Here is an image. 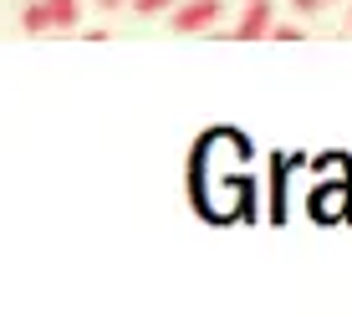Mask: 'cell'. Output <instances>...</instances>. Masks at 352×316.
<instances>
[{
	"instance_id": "obj_1",
	"label": "cell",
	"mask_w": 352,
	"mask_h": 316,
	"mask_svg": "<svg viewBox=\"0 0 352 316\" xmlns=\"http://www.w3.org/2000/svg\"><path fill=\"white\" fill-rule=\"evenodd\" d=\"M220 16H225L220 0H174V16H168V26H174L179 36H194V31H210Z\"/></svg>"
},
{
	"instance_id": "obj_2",
	"label": "cell",
	"mask_w": 352,
	"mask_h": 316,
	"mask_svg": "<svg viewBox=\"0 0 352 316\" xmlns=\"http://www.w3.org/2000/svg\"><path fill=\"white\" fill-rule=\"evenodd\" d=\"M271 26H276L271 0H245V10H240V21H235V41H261Z\"/></svg>"
},
{
	"instance_id": "obj_3",
	"label": "cell",
	"mask_w": 352,
	"mask_h": 316,
	"mask_svg": "<svg viewBox=\"0 0 352 316\" xmlns=\"http://www.w3.org/2000/svg\"><path fill=\"white\" fill-rule=\"evenodd\" d=\"M46 16H52V31H77L82 0H46Z\"/></svg>"
},
{
	"instance_id": "obj_4",
	"label": "cell",
	"mask_w": 352,
	"mask_h": 316,
	"mask_svg": "<svg viewBox=\"0 0 352 316\" xmlns=\"http://www.w3.org/2000/svg\"><path fill=\"white\" fill-rule=\"evenodd\" d=\"M21 31H31V36H46V31H52V16H46V0H31V5L21 10Z\"/></svg>"
},
{
	"instance_id": "obj_5",
	"label": "cell",
	"mask_w": 352,
	"mask_h": 316,
	"mask_svg": "<svg viewBox=\"0 0 352 316\" xmlns=\"http://www.w3.org/2000/svg\"><path fill=\"white\" fill-rule=\"evenodd\" d=\"M138 16H159V10H174V0H133Z\"/></svg>"
},
{
	"instance_id": "obj_6",
	"label": "cell",
	"mask_w": 352,
	"mask_h": 316,
	"mask_svg": "<svg viewBox=\"0 0 352 316\" xmlns=\"http://www.w3.org/2000/svg\"><path fill=\"white\" fill-rule=\"evenodd\" d=\"M265 36H271V41H301V36H307V31H301V26H271Z\"/></svg>"
},
{
	"instance_id": "obj_7",
	"label": "cell",
	"mask_w": 352,
	"mask_h": 316,
	"mask_svg": "<svg viewBox=\"0 0 352 316\" xmlns=\"http://www.w3.org/2000/svg\"><path fill=\"white\" fill-rule=\"evenodd\" d=\"M322 5H327V0H291V10H301V16H317Z\"/></svg>"
},
{
	"instance_id": "obj_8",
	"label": "cell",
	"mask_w": 352,
	"mask_h": 316,
	"mask_svg": "<svg viewBox=\"0 0 352 316\" xmlns=\"http://www.w3.org/2000/svg\"><path fill=\"white\" fill-rule=\"evenodd\" d=\"M97 5H102V10H118V5H123V0H97Z\"/></svg>"
},
{
	"instance_id": "obj_9",
	"label": "cell",
	"mask_w": 352,
	"mask_h": 316,
	"mask_svg": "<svg viewBox=\"0 0 352 316\" xmlns=\"http://www.w3.org/2000/svg\"><path fill=\"white\" fill-rule=\"evenodd\" d=\"M347 26H352V5H347Z\"/></svg>"
},
{
	"instance_id": "obj_10",
	"label": "cell",
	"mask_w": 352,
	"mask_h": 316,
	"mask_svg": "<svg viewBox=\"0 0 352 316\" xmlns=\"http://www.w3.org/2000/svg\"><path fill=\"white\" fill-rule=\"evenodd\" d=\"M327 5H332V0H327Z\"/></svg>"
}]
</instances>
